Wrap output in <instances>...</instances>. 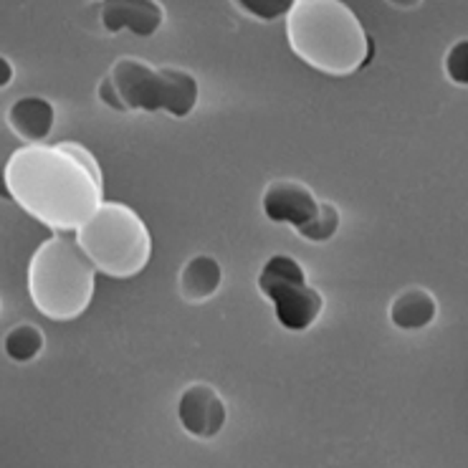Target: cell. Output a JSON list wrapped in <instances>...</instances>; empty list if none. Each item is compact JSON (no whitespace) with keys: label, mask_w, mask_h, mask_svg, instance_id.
Masks as SVG:
<instances>
[{"label":"cell","mask_w":468,"mask_h":468,"mask_svg":"<svg viewBox=\"0 0 468 468\" xmlns=\"http://www.w3.org/2000/svg\"><path fill=\"white\" fill-rule=\"evenodd\" d=\"M388 316L400 332H423L438 319V299L425 286H405L390 299Z\"/></svg>","instance_id":"cell-11"},{"label":"cell","mask_w":468,"mask_h":468,"mask_svg":"<svg viewBox=\"0 0 468 468\" xmlns=\"http://www.w3.org/2000/svg\"><path fill=\"white\" fill-rule=\"evenodd\" d=\"M8 200L54 233H74L104 200V177L61 142L21 144L0 167Z\"/></svg>","instance_id":"cell-1"},{"label":"cell","mask_w":468,"mask_h":468,"mask_svg":"<svg viewBox=\"0 0 468 468\" xmlns=\"http://www.w3.org/2000/svg\"><path fill=\"white\" fill-rule=\"evenodd\" d=\"M283 23L296 58L327 77L357 74L370 61V36L345 0H294Z\"/></svg>","instance_id":"cell-2"},{"label":"cell","mask_w":468,"mask_h":468,"mask_svg":"<svg viewBox=\"0 0 468 468\" xmlns=\"http://www.w3.org/2000/svg\"><path fill=\"white\" fill-rule=\"evenodd\" d=\"M339 226H342L339 207L335 203H329V200H322L319 213L306 226L296 230V233L304 240H309V243H329L339 233Z\"/></svg>","instance_id":"cell-15"},{"label":"cell","mask_w":468,"mask_h":468,"mask_svg":"<svg viewBox=\"0 0 468 468\" xmlns=\"http://www.w3.org/2000/svg\"><path fill=\"white\" fill-rule=\"evenodd\" d=\"M5 124L23 144H44L56 127L54 101L41 94L18 97L5 112Z\"/></svg>","instance_id":"cell-10"},{"label":"cell","mask_w":468,"mask_h":468,"mask_svg":"<svg viewBox=\"0 0 468 468\" xmlns=\"http://www.w3.org/2000/svg\"><path fill=\"white\" fill-rule=\"evenodd\" d=\"M220 286H223V266L210 253L190 256L177 276V289H180L183 302L193 306L210 302L220 292Z\"/></svg>","instance_id":"cell-12"},{"label":"cell","mask_w":468,"mask_h":468,"mask_svg":"<svg viewBox=\"0 0 468 468\" xmlns=\"http://www.w3.org/2000/svg\"><path fill=\"white\" fill-rule=\"evenodd\" d=\"M99 26L107 33H134L150 38L165 26V5L160 0H99Z\"/></svg>","instance_id":"cell-9"},{"label":"cell","mask_w":468,"mask_h":468,"mask_svg":"<svg viewBox=\"0 0 468 468\" xmlns=\"http://www.w3.org/2000/svg\"><path fill=\"white\" fill-rule=\"evenodd\" d=\"M385 3H390L392 8H400V11H413L423 0H385Z\"/></svg>","instance_id":"cell-20"},{"label":"cell","mask_w":468,"mask_h":468,"mask_svg":"<svg viewBox=\"0 0 468 468\" xmlns=\"http://www.w3.org/2000/svg\"><path fill=\"white\" fill-rule=\"evenodd\" d=\"M107 77L117 89L127 114L130 112H163L165 81L160 66L144 61L140 56H120L110 66Z\"/></svg>","instance_id":"cell-6"},{"label":"cell","mask_w":468,"mask_h":468,"mask_svg":"<svg viewBox=\"0 0 468 468\" xmlns=\"http://www.w3.org/2000/svg\"><path fill=\"white\" fill-rule=\"evenodd\" d=\"M319 206H322V197L316 196L304 180H296V177H276L263 187V216L279 226L299 230L319 213Z\"/></svg>","instance_id":"cell-8"},{"label":"cell","mask_w":468,"mask_h":468,"mask_svg":"<svg viewBox=\"0 0 468 468\" xmlns=\"http://www.w3.org/2000/svg\"><path fill=\"white\" fill-rule=\"evenodd\" d=\"M259 294L271 304L276 322L292 335H304L324 314V294L309 282L299 259L289 253H273L256 273Z\"/></svg>","instance_id":"cell-5"},{"label":"cell","mask_w":468,"mask_h":468,"mask_svg":"<svg viewBox=\"0 0 468 468\" xmlns=\"http://www.w3.org/2000/svg\"><path fill=\"white\" fill-rule=\"evenodd\" d=\"M46 347L44 329L36 327L31 322H21L5 332L3 337V352L5 357L16 362V365H31L41 357V352Z\"/></svg>","instance_id":"cell-14"},{"label":"cell","mask_w":468,"mask_h":468,"mask_svg":"<svg viewBox=\"0 0 468 468\" xmlns=\"http://www.w3.org/2000/svg\"><path fill=\"white\" fill-rule=\"evenodd\" d=\"M240 11L261 23H271L283 18L294 0H233Z\"/></svg>","instance_id":"cell-17"},{"label":"cell","mask_w":468,"mask_h":468,"mask_svg":"<svg viewBox=\"0 0 468 468\" xmlns=\"http://www.w3.org/2000/svg\"><path fill=\"white\" fill-rule=\"evenodd\" d=\"M165 81L163 112L175 120H186L196 112L200 101V81L193 71H187L183 66H160Z\"/></svg>","instance_id":"cell-13"},{"label":"cell","mask_w":468,"mask_h":468,"mask_svg":"<svg viewBox=\"0 0 468 468\" xmlns=\"http://www.w3.org/2000/svg\"><path fill=\"white\" fill-rule=\"evenodd\" d=\"M74 239L110 279H132L144 271L153 256V236L137 210L120 200H101L77 230Z\"/></svg>","instance_id":"cell-4"},{"label":"cell","mask_w":468,"mask_h":468,"mask_svg":"<svg viewBox=\"0 0 468 468\" xmlns=\"http://www.w3.org/2000/svg\"><path fill=\"white\" fill-rule=\"evenodd\" d=\"M26 282L33 306L46 319L74 322L94 302L97 269L74 233H51L33 250Z\"/></svg>","instance_id":"cell-3"},{"label":"cell","mask_w":468,"mask_h":468,"mask_svg":"<svg viewBox=\"0 0 468 468\" xmlns=\"http://www.w3.org/2000/svg\"><path fill=\"white\" fill-rule=\"evenodd\" d=\"M443 74L448 84L458 89L468 87V38L458 36L456 41H451L446 56H443Z\"/></svg>","instance_id":"cell-16"},{"label":"cell","mask_w":468,"mask_h":468,"mask_svg":"<svg viewBox=\"0 0 468 468\" xmlns=\"http://www.w3.org/2000/svg\"><path fill=\"white\" fill-rule=\"evenodd\" d=\"M97 99L104 104V107H107V110L127 114V110H124V104H122L120 94H117V89H114V84L110 81V77H104L97 84Z\"/></svg>","instance_id":"cell-18"},{"label":"cell","mask_w":468,"mask_h":468,"mask_svg":"<svg viewBox=\"0 0 468 468\" xmlns=\"http://www.w3.org/2000/svg\"><path fill=\"white\" fill-rule=\"evenodd\" d=\"M177 420L190 438L216 441L229 423V405L210 382H190L177 398Z\"/></svg>","instance_id":"cell-7"},{"label":"cell","mask_w":468,"mask_h":468,"mask_svg":"<svg viewBox=\"0 0 468 468\" xmlns=\"http://www.w3.org/2000/svg\"><path fill=\"white\" fill-rule=\"evenodd\" d=\"M16 79V64L5 54H0V91L8 89Z\"/></svg>","instance_id":"cell-19"}]
</instances>
